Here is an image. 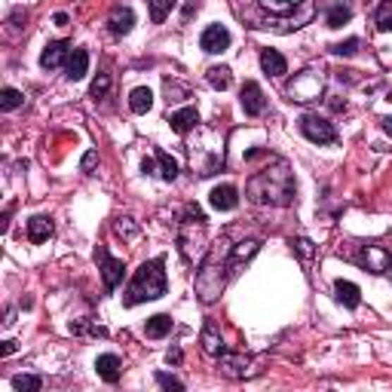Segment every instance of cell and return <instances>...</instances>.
Wrapping results in <instances>:
<instances>
[{
	"instance_id": "cell-28",
	"label": "cell",
	"mask_w": 392,
	"mask_h": 392,
	"mask_svg": "<svg viewBox=\"0 0 392 392\" xmlns=\"http://www.w3.org/2000/svg\"><path fill=\"white\" fill-rule=\"evenodd\" d=\"M175 4L178 0H150V19H154L157 25L166 22V16L175 10Z\"/></svg>"
},
{
	"instance_id": "cell-18",
	"label": "cell",
	"mask_w": 392,
	"mask_h": 392,
	"mask_svg": "<svg viewBox=\"0 0 392 392\" xmlns=\"http://www.w3.org/2000/svg\"><path fill=\"white\" fill-rule=\"evenodd\" d=\"M261 68H264V74H270V77H282L285 71H288V61H285L282 52L264 49L261 52Z\"/></svg>"
},
{
	"instance_id": "cell-29",
	"label": "cell",
	"mask_w": 392,
	"mask_h": 392,
	"mask_svg": "<svg viewBox=\"0 0 392 392\" xmlns=\"http://www.w3.org/2000/svg\"><path fill=\"white\" fill-rule=\"evenodd\" d=\"M22 102H25V95L19 92V89H13V86H6L4 92H0V108H4V111H16Z\"/></svg>"
},
{
	"instance_id": "cell-16",
	"label": "cell",
	"mask_w": 392,
	"mask_h": 392,
	"mask_svg": "<svg viewBox=\"0 0 392 392\" xmlns=\"http://www.w3.org/2000/svg\"><path fill=\"white\" fill-rule=\"evenodd\" d=\"M52 230H56V224H52V218H47V215H37V218L28 221V239L34 245L47 243V239L52 236Z\"/></svg>"
},
{
	"instance_id": "cell-33",
	"label": "cell",
	"mask_w": 392,
	"mask_h": 392,
	"mask_svg": "<svg viewBox=\"0 0 392 392\" xmlns=\"http://www.w3.org/2000/svg\"><path fill=\"white\" fill-rule=\"evenodd\" d=\"M157 383H159L163 389H178V392L184 389V383H181V380H175V377H169V374H157Z\"/></svg>"
},
{
	"instance_id": "cell-24",
	"label": "cell",
	"mask_w": 392,
	"mask_h": 392,
	"mask_svg": "<svg viewBox=\"0 0 392 392\" xmlns=\"http://www.w3.org/2000/svg\"><path fill=\"white\" fill-rule=\"evenodd\" d=\"M353 19V10L350 6H343V4H337V6H331V10H328V28H343L346 22Z\"/></svg>"
},
{
	"instance_id": "cell-27",
	"label": "cell",
	"mask_w": 392,
	"mask_h": 392,
	"mask_svg": "<svg viewBox=\"0 0 392 392\" xmlns=\"http://www.w3.org/2000/svg\"><path fill=\"white\" fill-rule=\"evenodd\" d=\"M43 386L40 377H34V374H16L13 377V389L16 392H37Z\"/></svg>"
},
{
	"instance_id": "cell-39",
	"label": "cell",
	"mask_w": 392,
	"mask_h": 392,
	"mask_svg": "<svg viewBox=\"0 0 392 392\" xmlns=\"http://www.w3.org/2000/svg\"><path fill=\"white\" fill-rule=\"evenodd\" d=\"M383 129H386V135H392V117L383 120Z\"/></svg>"
},
{
	"instance_id": "cell-19",
	"label": "cell",
	"mask_w": 392,
	"mask_h": 392,
	"mask_svg": "<svg viewBox=\"0 0 392 392\" xmlns=\"http://www.w3.org/2000/svg\"><path fill=\"white\" fill-rule=\"evenodd\" d=\"M129 108L132 114H147L150 108H154V92H150L147 86H138L129 92Z\"/></svg>"
},
{
	"instance_id": "cell-5",
	"label": "cell",
	"mask_w": 392,
	"mask_h": 392,
	"mask_svg": "<svg viewBox=\"0 0 392 392\" xmlns=\"http://www.w3.org/2000/svg\"><path fill=\"white\" fill-rule=\"evenodd\" d=\"M298 123H300V132H304L313 145H334L337 141L334 123H328L325 117H319V114H304Z\"/></svg>"
},
{
	"instance_id": "cell-41",
	"label": "cell",
	"mask_w": 392,
	"mask_h": 392,
	"mask_svg": "<svg viewBox=\"0 0 392 392\" xmlns=\"http://www.w3.org/2000/svg\"><path fill=\"white\" fill-rule=\"evenodd\" d=\"M389 98H392V95H389Z\"/></svg>"
},
{
	"instance_id": "cell-17",
	"label": "cell",
	"mask_w": 392,
	"mask_h": 392,
	"mask_svg": "<svg viewBox=\"0 0 392 392\" xmlns=\"http://www.w3.org/2000/svg\"><path fill=\"white\" fill-rule=\"evenodd\" d=\"M86 68H89V52L86 49H71V56H68V80H83L86 77Z\"/></svg>"
},
{
	"instance_id": "cell-12",
	"label": "cell",
	"mask_w": 392,
	"mask_h": 392,
	"mask_svg": "<svg viewBox=\"0 0 392 392\" xmlns=\"http://www.w3.org/2000/svg\"><path fill=\"white\" fill-rule=\"evenodd\" d=\"M108 25H111V34L123 37V34H129V31H132V25H135V13H132L129 6H114Z\"/></svg>"
},
{
	"instance_id": "cell-8",
	"label": "cell",
	"mask_w": 392,
	"mask_h": 392,
	"mask_svg": "<svg viewBox=\"0 0 392 392\" xmlns=\"http://www.w3.org/2000/svg\"><path fill=\"white\" fill-rule=\"evenodd\" d=\"M200 47H202V52H209V56H218V52H224L230 47V31L224 25H209L200 37Z\"/></svg>"
},
{
	"instance_id": "cell-15",
	"label": "cell",
	"mask_w": 392,
	"mask_h": 392,
	"mask_svg": "<svg viewBox=\"0 0 392 392\" xmlns=\"http://www.w3.org/2000/svg\"><path fill=\"white\" fill-rule=\"evenodd\" d=\"M169 123H172V132L187 135V132L200 123V111H196V108H181V111H175L172 117H169Z\"/></svg>"
},
{
	"instance_id": "cell-32",
	"label": "cell",
	"mask_w": 392,
	"mask_h": 392,
	"mask_svg": "<svg viewBox=\"0 0 392 392\" xmlns=\"http://www.w3.org/2000/svg\"><path fill=\"white\" fill-rule=\"evenodd\" d=\"M355 49H359V37H350L346 43H334V47H331L334 56H353Z\"/></svg>"
},
{
	"instance_id": "cell-37",
	"label": "cell",
	"mask_w": 392,
	"mask_h": 392,
	"mask_svg": "<svg viewBox=\"0 0 392 392\" xmlns=\"http://www.w3.org/2000/svg\"><path fill=\"white\" fill-rule=\"evenodd\" d=\"M169 362H181V350H169Z\"/></svg>"
},
{
	"instance_id": "cell-10",
	"label": "cell",
	"mask_w": 392,
	"mask_h": 392,
	"mask_svg": "<svg viewBox=\"0 0 392 392\" xmlns=\"http://www.w3.org/2000/svg\"><path fill=\"white\" fill-rule=\"evenodd\" d=\"M209 202H212V209H218V212H233L239 206V196H236V187L233 184H221L212 190L209 196Z\"/></svg>"
},
{
	"instance_id": "cell-30",
	"label": "cell",
	"mask_w": 392,
	"mask_h": 392,
	"mask_svg": "<svg viewBox=\"0 0 392 392\" xmlns=\"http://www.w3.org/2000/svg\"><path fill=\"white\" fill-rule=\"evenodd\" d=\"M374 22H377L380 31H392V0H383L377 6V16H374Z\"/></svg>"
},
{
	"instance_id": "cell-6",
	"label": "cell",
	"mask_w": 392,
	"mask_h": 392,
	"mask_svg": "<svg viewBox=\"0 0 392 392\" xmlns=\"http://www.w3.org/2000/svg\"><path fill=\"white\" fill-rule=\"evenodd\" d=\"M95 261H98V270H102V279H104V291H114L117 285L123 282V273H126V264L111 257V252L104 245L95 248Z\"/></svg>"
},
{
	"instance_id": "cell-25",
	"label": "cell",
	"mask_w": 392,
	"mask_h": 392,
	"mask_svg": "<svg viewBox=\"0 0 392 392\" xmlns=\"http://www.w3.org/2000/svg\"><path fill=\"white\" fill-rule=\"evenodd\" d=\"M257 4H261L267 13H273V16H291L294 10H298L294 0H257Z\"/></svg>"
},
{
	"instance_id": "cell-23",
	"label": "cell",
	"mask_w": 392,
	"mask_h": 392,
	"mask_svg": "<svg viewBox=\"0 0 392 392\" xmlns=\"http://www.w3.org/2000/svg\"><path fill=\"white\" fill-rule=\"evenodd\" d=\"M202 350H206L209 355H224V343L218 341V334H215V325H206V331H202Z\"/></svg>"
},
{
	"instance_id": "cell-7",
	"label": "cell",
	"mask_w": 392,
	"mask_h": 392,
	"mask_svg": "<svg viewBox=\"0 0 392 392\" xmlns=\"http://www.w3.org/2000/svg\"><path fill=\"white\" fill-rule=\"evenodd\" d=\"M239 104H243L245 117H261L267 111V102H264V89L255 83V80H248L243 86V92H239Z\"/></svg>"
},
{
	"instance_id": "cell-13",
	"label": "cell",
	"mask_w": 392,
	"mask_h": 392,
	"mask_svg": "<svg viewBox=\"0 0 392 392\" xmlns=\"http://www.w3.org/2000/svg\"><path fill=\"white\" fill-rule=\"evenodd\" d=\"M334 298L341 300V304L346 310H355L362 304V291H359V285L355 282H346V279H337L334 282Z\"/></svg>"
},
{
	"instance_id": "cell-9",
	"label": "cell",
	"mask_w": 392,
	"mask_h": 392,
	"mask_svg": "<svg viewBox=\"0 0 392 392\" xmlns=\"http://www.w3.org/2000/svg\"><path fill=\"white\" fill-rule=\"evenodd\" d=\"M68 56H71V40H52V43H47V49H43L40 65L47 71H56Z\"/></svg>"
},
{
	"instance_id": "cell-31",
	"label": "cell",
	"mask_w": 392,
	"mask_h": 392,
	"mask_svg": "<svg viewBox=\"0 0 392 392\" xmlns=\"http://www.w3.org/2000/svg\"><path fill=\"white\" fill-rule=\"evenodd\" d=\"M108 89H111V74H98L92 89H89V95H92V98H104V95H108Z\"/></svg>"
},
{
	"instance_id": "cell-11",
	"label": "cell",
	"mask_w": 392,
	"mask_h": 392,
	"mask_svg": "<svg viewBox=\"0 0 392 392\" xmlns=\"http://www.w3.org/2000/svg\"><path fill=\"white\" fill-rule=\"evenodd\" d=\"M95 371H98V377L102 380H108V383H117L123 377V362H120V355H114V353H104V355H98V362H95Z\"/></svg>"
},
{
	"instance_id": "cell-14",
	"label": "cell",
	"mask_w": 392,
	"mask_h": 392,
	"mask_svg": "<svg viewBox=\"0 0 392 392\" xmlns=\"http://www.w3.org/2000/svg\"><path fill=\"white\" fill-rule=\"evenodd\" d=\"M359 261H362V267H368L371 273H383L389 267V255L383 252V248H377V245H365Z\"/></svg>"
},
{
	"instance_id": "cell-26",
	"label": "cell",
	"mask_w": 392,
	"mask_h": 392,
	"mask_svg": "<svg viewBox=\"0 0 392 392\" xmlns=\"http://www.w3.org/2000/svg\"><path fill=\"white\" fill-rule=\"evenodd\" d=\"M157 163H159V175H163V181H175V178H178V163L166 154V150H157Z\"/></svg>"
},
{
	"instance_id": "cell-38",
	"label": "cell",
	"mask_w": 392,
	"mask_h": 392,
	"mask_svg": "<svg viewBox=\"0 0 392 392\" xmlns=\"http://www.w3.org/2000/svg\"><path fill=\"white\" fill-rule=\"evenodd\" d=\"M56 25H68V16L65 13H56Z\"/></svg>"
},
{
	"instance_id": "cell-3",
	"label": "cell",
	"mask_w": 392,
	"mask_h": 392,
	"mask_svg": "<svg viewBox=\"0 0 392 392\" xmlns=\"http://www.w3.org/2000/svg\"><path fill=\"white\" fill-rule=\"evenodd\" d=\"M224 267L215 264V257H206V264L196 273V294H200L202 304H215L218 294L224 291Z\"/></svg>"
},
{
	"instance_id": "cell-2",
	"label": "cell",
	"mask_w": 392,
	"mask_h": 392,
	"mask_svg": "<svg viewBox=\"0 0 392 392\" xmlns=\"http://www.w3.org/2000/svg\"><path fill=\"white\" fill-rule=\"evenodd\" d=\"M166 294V270H163V257H154V261H145L135 270L126 291V307L145 304V300H157Z\"/></svg>"
},
{
	"instance_id": "cell-40",
	"label": "cell",
	"mask_w": 392,
	"mask_h": 392,
	"mask_svg": "<svg viewBox=\"0 0 392 392\" xmlns=\"http://www.w3.org/2000/svg\"><path fill=\"white\" fill-rule=\"evenodd\" d=\"M386 270H389V273H392V257H389V267H386Z\"/></svg>"
},
{
	"instance_id": "cell-36",
	"label": "cell",
	"mask_w": 392,
	"mask_h": 392,
	"mask_svg": "<svg viewBox=\"0 0 392 392\" xmlns=\"http://www.w3.org/2000/svg\"><path fill=\"white\" fill-rule=\"evenodd\" d=\"M13 353H16V341H6L4 350H0V355H13Z\"/></svg>"
},
{
	"instance_id": "cell-34",
	"label": "cell",
	"mask_w": 392,
	"mask_h": 392,
	"mask_svg": "<svg viewBox=\"0 0 392 392\" xmlns=\"http://www.w3.org/2000/svg\"><path fill=\"white\" fill-rule=\"evenodd\" d=\"M98 166V154H95V150H89V154L83 157V163H80V169H83V172L86 175H92V169Z\"/></svg>"
},
{
	"instance_id": "cell-35",
	"label": "cell",
	"mask_w": 392,
	"mask_h": 392,
	"mask_svg": "<svg viewBox=\"0 0 392 392\" xmlns=\"http://www.w3.org/2000/svg\"><path fill=\"white\" fill-rule=\"evenodd\" d=\"M117 233L135 236V233H138V227H135V224H129V218H120V221H117Z\"/></svg>"
},
{
	"instance_id": "cell-20",
	"label": "cell",
	"mask_w": 392,
	"mask_h": 392,
	"mask_svg": "<svg viewBox=\"0 0 392 392\" xmlns=\"http://www.w3.org/2000/svg\"><path fill=\"white\" fill-rule=\"evenodd\" d=\"M169 331H172V316H150L147 325H145V334L150 337V341H159V337H166Z\"/></svg>"
},
{
	"instance_id": "cell-1",
	"label": "cell",
	"mask_w": 392,
	"mask_h": 392,
	"mask_svg": "<svg viewBox=\"0 0 392 392\" xmlns=\"http://www.w3.org/2000/svg\"><path fill=\"white\" fill-rule=\"evenodd\" d=\"M245 193L252 202H261V206H291L294 202V178L291 169L276 159L273 169H261L248 178Z\"/></svg>"
},
{
	"instance_id": "cell-22",
	"label": "cell",
	"mask_w": 392,
	"mask_h": 392,
	"mask_svg": "<svg viewBox=\"0 0 392 392\" xmlns=\"http://www.w3.org/2000/svg\"><path fill=\"white\" fill-rule=\"evenodd\" d=\"M206 80L215 89H221V92H224V89H230V83H233V77H230V68H224V65H215V68H209L206 71Z\"/></svg>"
},
{
	"instance_id": "cell-21",
	"label": "cell",
	"mask_w": 392,
	"mask_h": 392,
	"mask_svg": "<svg viewBox=\"0 0 392 392\" xmlns=\"http://www.w3.org/2000/svg\"><path fill=\"white\" fill-rule=\"evenodd\" d=\"M257 248H261V245H257L255 239H248V243H239V245H233V255H230L227 267L236 273V267H239V264H245L248 257H255V255H257Z\"/></svg>"
},
{
	"instance_id": "cell-4",
	"label": "cell",
	"mask_w": 392,
	"mask_h": 392,
	"mask_svg": "<svg viewBox=\"0 0 392 392\" xmlns=\"http://www.w3.org/2000/svg\"><path fill=\"white\" fill-rule=\"evenodd\" d=\"M322 86H325L322 71L304 68V71H300V74L288 83V95L294 98V102H316V98L322 95Z\"/></svg>"
}]
</instances>
